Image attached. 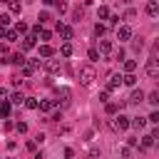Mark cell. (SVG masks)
Returning <instances> with one entry per match:
<instances>
[{"instance_id": "836d02e7", "label": "cell", "mask_w": 159, "mask_h": 159, "mask_svg": "<svg viewBox=\"0 0 159 159\" xmlns=\"http://www.w3.org/2000/svg\"><path fill=\"white\" fill-rule=\"evenodd\" d=\"M94 35L102 37V35H104V25H94Z\"/></svg>"}, {"instance_id": "8d00e7d4", "label": "cell", "mask_w": 159, "mask_h": 159, "mask_svg": "<svg viewBox=\"0 0 159 159\" xmlns=\"http://www.w3.org/2000/svg\"><path fill=\"white\" fill-rule=\"evenodd\" d=\"M107 99H109V92H107V89H104V92H99V102H107Z\"/></svg>"}, {"instance_id": "7c38bea8", "label": "cell", "mask_w": 159, "mask_h": 159, "mask_svg": "<svg viewBox=\"0 0 159 159\" xmlns=\"http://www.w3.org/2000/svg\"><path fill=\"white\" fill-rule=\"evenodd\" d=\"M52 107H55L52 99H42V102H37V109H40V112H52Z\"/></svg>"}, {"instance_id": "e0dca14e", "label": "cell", "mask_w": 159, "mask_h": 159, "mask_svg": "<svg viewBox=\"0 0 159 159\" xmlns=\"http://www.w3.org/2000/svg\"><path fill=\"white\" fill-rule=\"evenodd\" d=\"M57 97H62V104H67L72 94H70V89H67V87H62V89H57Z\"/></svg>"}, {"instance_id": "3957f363", "label": "cell", "mask_w": 159, "mask_h": 159, "mask_svg": "<svg viewBox=\"0 0 159 159\" xmlns=\"http://www.w3.org/2000/svg\"><path fill=\"white\" fill-rule=\"evenodd\" d=\"M144 72H147L149 77H159V60H157V57H149L147 65H144Z\"/></svg>"}, {"instance_id": "ab89813d", "label": "cell", "mask_w": 159, "mask_h": 159, "mask_svg": "<svg viewBox=\"0 0 159 159\" xmlns=\"http://www.w3.org/2000/svg\"><path fill=\"white\" fill-rule=\"evenodd\" d=\"M32 142H35V144H42V142H45V134H37V137H35Z\"/></svg>"}, {"instance_id": "cb8c5ba5", "label": "cell", "mask_w": 159, "mask_h": 159, "mask_svg": "<svg viewBox=\"0 0 159 159\" xmlns=\"http://www.w3.org/2000/svg\"><path fill=\"white\" fill-rule=\"evenodd\" d=\"M122 82H124L127 87H134V84H137V77H134V75H124V80H122Z\"/></svg>"}, {"instance_id": "8992f818", "label": "cell", "mask_w": 159, "mask_h": 159, "mask_svg": "<svg viewBox=\"0 0 159 159\" xmlns=\"http://www.w3.org/2000/svg\"><path fill=\"white\" fill-rule=\"evenodd\" d=\"M117 40H122V42L124 40H132V27L129 25H119L117 27Z\"/></svg>"}, {"instance_id": "f35d334b", "label": "cell", "mask_w": 159, "mask_h": 159, "mask_svg": "<svg viewBox=\"0 0 159 159\" xmlns=\"http://www.w3.org/2000/svg\"><path fill=\"white\" fill-rule=\"evenodd\" d=\"M142 47H144V42H142V40H134V50H137V52H139V50H142Z\"/></svg>"}, {"instance_id": "d6986e66", "label": "cell", "mask_w": 159, "mask_h": 159, "mask_svg": "<svg viewBox=\"0 0 159 159\" xmlns=\"http://www.w3.org/2000/svg\"><path fill=\"white\" fill-rule=\"evenodd\" d=\"M147 124V119L144 117H132V122H129V127H137V129H142Z\"/></svg>"}, {"instance_id": "ffe728a7", "label": "cell", "mask_w": 159, "mask_h": 159, "mask_svg": "<svg viewBox=\"0 0 159 159\" xmlns=\"http://www.w3.org/2000/svg\"><path fill=\"white\" fill-rule=\"evenodd\" d=\"M147 102H149V104H154V107H159V92H157V89H154V92H149V94H147Z\"/></svg>"}, {"instance_id": "5b68a950", "label": "cell", "mask_w": 159, "mask_h": 159, "mask_svg": "<svg viewBox=\"0 0 159 159\" xmlns=\"http://www.w3.org/2000/svg\"><path fill=\"white\" fill-rule=\"evenodd\" d=\"M37 67H40V60H25V65H22V75H25V77H30Z\"/></svg>"}, {"instance_id": "ba28073f", "label": "cell", "mask_w": 159, "mask_h": 159, "mask_svg": "<svg viewBox=\"0 0 159 159\" xmlns=\"http://www.w3.org/2000/svg\"><path fill=\"white\" fill-rule=\"evenodd\" d=\"M122 80H124V75H109V82H107V92L117 89V87L122 84Z\"/></svg>"}, {"instance_id": "44dd1931", "label": "cell", "mask_w": 159, "mask_h": 159, "mask_svg": "<svg viewBox=\"0 0 159 159\" xmlns=\"http://www.w3.org/2000/svg\"><path fill=\"white\" fill-rule=\"evenodd\" d=\"M60 52H62V57H70V55H72V45H70V42H62Z\"/></svg>"}, {"instance_id": "7dc6e473", "label": "cell", "mask_w": 159, "mask_h": 159, "mask_svg": "<svg viewBox=\"0 0 159 159\" xmlns=\"http://www.w3.org/2000/svg\"><path fill=\"white\" fill-rule=\"evenodd\" d=\"M154 52H159V40H157V42H154Z\"/></svg>"}, {"instance_id": "9c48e42d", "label": "cell", "mask_w": 159, "mask_h": 159, "mask_svg": "<svg viewBox=\"0 0 159 159\" xmlns=\"http://www.w3.org/2000/svg\"><path fill=\"white\" fill-rule=\"evenodd\" d=\"M147 99V94L142 92V89H134L132 94H129V99H127V104H139V102H144Z\"/></svg>"}, {"instance_id": "7402d4cb", "label": "cell", "mask_w": 159, "mask_h": 159, "mask_svg": "<svg viewBox=\"0 0 159 159\" xmlns=\"http://www.w3.org/2000/svg\"><path fill=\"white\" fill-rule=\"evenodd\" d=\"M7 5H10V12H20V10H22L20 0H7Z\"/></svg>"}, {"instance_id": "bcb514c9", "label": "cell", "mask_w": 159, "mask_h": 159, "mask_svg": "<svg viewBox=\"0 0 159 159\" xmlns=\"http://www.w3.org/2000/svg\"><path fill=\"white\" fill-rule=\"evenodd\" d=\"M42 2H45V5H57L60 0H42Z\"/></svg>"}, {"instance_id": "8fae6325", "label": "cell", "mask_w": 159, "mask_h": 159, "mask_svg": "<svg viewBox=\"0 0 159 159\" xmlns=\"http://www.w3.org/2000/svg\"><path fill=\"white\" fill-rule=\"evenodd\" d=\"M5 60L12 62V65H20V67L25 65V55H22V52H15V55H10V57H5Z\"/></svg>"}, {"instance_id": "4fadbf2b", "label": "cell", "mask_w": 159, "mask_h": 159, "mask_svg": "<svg viewBox=\"0 0 159 159\" xmlns=\"http://www.w3.org/2000/svg\"><path fill=\"white\" fill-rule=\"evenodd\" d=\"M35 40H37L35 35H27V37L22 40V50H32V47H35Z\"/></svg>"}, {"instance_id": "4dcf8cb0", "label": "cell", "mask_w": 159, "mask_h": 159, "mask_svg": "<svg viewBox=\"0 0 159 159\" xmlns=\"http://www.w3.org/2000/svg\"><path fill=\"white\" fill-rule=\"evenodd\" d=\"M15 32H17V35H20V32H27V25H25V22H17V25H15Z\"/></svg>"}, {"instance_id": "f546056e", "label": "cell", "mask_w": 159, "mask_h": 159, "mask_svg": "<svg viewBox=\"0 0 159 159\" xmlns=\"http://www.w3.org/2000/svg\"><path fill=\"white\" fill-rule=\"evenodd\" d=\"M37 20H40V22H47V20H50V12H47V10H42V12L37 15Z\"/></svg>"}, {"instance_id": "603a6c76", "label": "cell", "mask_w": 159, "mask_h": 159, "mask_svg": "<svg viewBox=\"0 0 159 159\" xmlns=\"http://www.w3.org/2000/svg\"><path fill=\"white\" fill-rule=\"evenodd\" d=\"M10 114V102L5 99V102H0V117H7Z\"/></svg>"}, {"instance_id": "d4e9b609", "label": "cell", "mask_w": 159, "mask_h": 159, "mask_svg": "<svg viewBox=\"0 0 159 159\" xmlns=\"http://www.w3.org/2000/svg\"><path fill=\"white\" fill-rule=\"evenodd\" d=\"M25 107L27 109H37V99L35 97H25Z\"/></svg>"}, {"instance_id": "7bdbcfd3", "label": "cell", "mask_w": 159, "mask_h": 159, "mask_svg": "<svg viewBox=\"0 0 159 159\" xmlns=\"http://www.w3.org/2000/svg\"><path fill=\"white\" fill-rule=\"evenodd\" d=\"M152 139H159V124L154 127V132H152Z\"/></svg>"}, {"instance_id": "74e56055", "label": "cell", "mask_w": 159, "mask_h": 159, "mask_svg": "<svg viewBox=\"0 0 159 159\" xmlns=\"http://www.w3.org/2000/svg\"><path fill=\"white\" fill-rule=\"evenodd\" d=\"M124 17H127V20H134V17H137V12H134V10H127V15H124Z\"/></svg>"}, {"instance_id": "f6af8a7d", "label": "cell", "mask_w": 159, "mask_h": 159, "mask_svg": "<svg viewBox=\"0 0 159 159\" xmlns=\"http://www.w3.org/2000/svg\"><path fill=\"white\" fill-rule=\"evenodd\" d=\"M5 35H7V30H5V27H0V40H5Z\"/></svg>"}, {"instance_id": "c3c4849f", "label": "cell", "mask_w": 159, "mask_h": 159, "mask_svg": "<svg viewBox=\"0 0 159 159\" xmlns=\"http://www.w3.org/2000/svg\"><path fill=\"white\" fill-rule=\"evenodd\" d=\"M0 2H7V0H0Z\"/></svg>"}, {"instance_id": "1f68e13d", "label": "cell", "mask_w": 159, "mask_h": 159, "mask_svg": "<svg viewBox=\"0 0 159 159\" xmlns=\"http://www.w3.org/2000/svg\"><path fill=\"white\" fill-rule=\"evenodd\" d=\"M5 40H10V42H15V40H17V32H15V30H7V35H5Z\"/></svg>"}, {"instance_id": "7a4b0ae2", "label": "cell", "mask_w": 159, "mask_h": 159, "mask_svg": "<svg viewBox=\"0 0 159 159\" xmlns=\"http://www.w3.org/2000/svg\"><path fill=\"white\" fill-rule=\"evenodd\" d=\"M109 124H112V129H114V132H124V129H129V117L117 114V117H114Z\"/></svg>"}, {"instance_id": "ac0fdd59", "label": "cell", "mask_w": 159, "mask_h": 159, "mask_svg": "<svg viewBox=\"0 0 159 159\" xmlns=\"http://www.w3.org/2000/svg\"><path fill=\"white\" fill-rule=\"evenodd\" d=\"M10 102H12V104H25L22 92H12V94H10Z\"/></svg>"}, {"instance_id": "52a82bcc", "label": "cell", "mask_w": 159, "mask_h": 159, "mask_svg": "<svg viewBox=\"0 0 159 159\" xmlns=\"http://www.w3.org/2000/svg\"><path fill=\"white\" fill-rule=\"evenodd\" d=\"M45 70H47L50 75H57V72L62 70V60H47V62H45Z\"/></svg>"}, {"instance_id": "b9f144b4", "label": "cell", "mask_w": 159, "mask_h": 159, "mask_svg": "<svg viewBox=\"0 0 159 159\" xmlns=\"http://www.w3.org/2000/svg\"><path fill=\"white\" fill-rule=\"evenodd\" d=\"M149 119H152L154 124H159V112H152V117H149Z\"/></svg>"}, {"instance_id": "30bf717a", "label": "cell", "mask_w": 159, "mask_h": 159, "mask_svg": "<svg viewBox=\"0 0 159 159\" xmlns=\"http://www.w3.org/2000/svg\"><path fill=\"white\" fill-rule=\"evenodd\" d=\"M112 50H114L112 40H99V52H102L104 57H109V55H112Z\"/></svg>"}, {"instance_id": "ee69618b", "label": "cell", "mask_w": 159, "mask_h": 159, "mask_svg": "<svg viewBox=\"0 0 159 159\" xmlns=\"http://www.w3.org/2000/svg\"><path fill=\"white\" fill-rule=\"evenodd\" d=\"M5 97H7V89H2V87H0V102H5Z\"/></svg>"}, {"instance_id": "60d3db41", "label": "cell", "mask_w": 159, "mask_h": 159, "mask_svg": "<svg viewBox=\"0 0 159 159\" xmlns=\"http://www.w3.org/2000/svg\"><path fill=\"white\" fill-rule=\"evenodd\" d=\"M99 157V149H89V159H97Z\"/></svg>"}, {"instance_id": "e575fe53", "label": "cell", "mask_w": 159, "mask_h": 159, "mask_svg": "<svg viewBox=\"0 0 159 159\" xmlns=\"http://www.w3.org/2000/svg\"><path fill=\"white\" fill-rule=\"evenodd\" d=\"M5 25H10V15H0V27H5Z\"/></svg>"}, {"instance_id": "484cf974", "label": "cell", "mask_w": 159, "mask_h": 159, "mask_svg": "<svg viewBox=\"0 0 159 159\" xmlns=\"http://www.w3.org/2000/svg\"><path fill=\"white\" fill-rule=\"evenodd\" d=\"M97 15H99V20H107V17H109V7H104V5H102V7L97 10Z\"/></svg>"}, {"instance_id": "6da1fadb", "label": "cell", "mask_w": 159, "mask_h": 159, "mask_svg": "<svg viewBox=\"0 0 159 159\" xmlns=\"http://www.w3.org/2000/svg\"><path fill=\"white\" fill-rule=\"evenodd\" d=\"M94 77H97V75H94V67H92V65L80 67V82H82L84 87H87V84H92V82H94Z\"/></svg>"}, {"instance_id": "83f0119b", "label": "cell", "mask_w": 159, "mask_h": 159, "mask_svg": "<svg viewBox=\"0 0 159 159\" xmlns=\"http://www.w3.org/2000/svg\"><path fill=\"white\" fill-rule=\"evenodd\" d=\"M152 144H154V139H152V134H147V137L142 139V147L147 149V147H152Z\"/></svg>"}, {"instance_id": "277c9868", "label": "cell", "mask_w": 159, "mask_h": 159, "mask_svg": "<svg viewBox=\"0 0 159 159\" xmlns=\"http://www.w3.org/2000/svg\"><path fill=\"white\" fill-rule=\"evenodd\" d=\"M57 32H60V37H62L65 42H70V40H72V35H75V32H72V27H70V25H65V22H57Z\"/></svg>"}, {"instance_id": "f1b7e54d", "label": "cell", "mask_w": 159, "mask_h": 159, "mask_svg": "<svg viewBox=\"0 0 159 159\" xmlns=\"http://www.w3.org/2000/svg\"><path fill=\"white\" fill-rule=\"evenodd\" d=\"M119 154H122L124 159H129V157H132V147H122V149H119Z\"/></svg>"}, {"instance_id": "4316f807", "label": "cell", "mask_w": 159, "mask_h": 159, "mask_svg": "<svg viewBox=\"0 0 159 159\" xmlns=\"http://www.w3.org/2000/svg\"><path fill=\"white\" fill-rule=\"evenodd\" d=\"M15 129H17V134H25V132H27V124H25V122H17Z\"/></svg>"}, {"instance_id": "d6a6232c", "label": "cell", "mask_w": 159, "mask_h": 159, "mask_svg": "<svg viewBox=\"0 0 159 159\" xmlns=\"http://www.w3.org/2000/svg\"><path fill=\"white\" fill-rule=\"evenodd\" d=\"M89 60H92V62H97V60H99V50H94V47H92V50H89Z\"/></svg>"}, {"instance_id": "5bb4252c", "label": "cell", "mask_w": 159, "mask_h": 159, "mask_svg": "<svg viewBox=\"0 0 159 159\" xmlns=\"http://www.w3.org/2000/svg\"><path fill=\"white\" fill-rule=\"evenodd\" d=\"M147 15H159V2H147Z\"/></svg>"}, {"instance_id": "9a60e30c", "label": "cell", "mask_w": 159, "mask_h": 159, "mask_svg": "<svg viewBox=\"0 0 159 159\" xmlns=\"http://www.w3.org/2000/svg\"><path fill=\"white\" fill-rule=\"evenodd\" d=\"M52 55H55V50L50 45H40V57H52Z\"/></svg>"}, {"instance_id": "2e32d148", "label": "cell", "mask_w": 159, "mask_h": 159, "mask_svg": "<svg viewBox=\"0 0 159 159\" xmlns=\"http://www.w3.org/2000/svg\"><path fill=\"white\" fill-rule=\"evenodd\" d=\"M134 70H137V60H127L124 62V72L127 75H134Z\"/></svg>"}, {"instance_id": "d590c367", "label": "cell", "mask_w": 159, "mask_h": 159, "mask_svg": "<svg viewBox=\"0 0 159 159\" xmlns=\"http://www.w3.org/2000/svg\"><path fill=\"white\" fill-rule=\"evenodd\" d=\"M40 37H42V40H50L52 32H50V30H40Z\"/></svg>"}]
</instances>
